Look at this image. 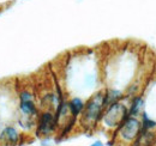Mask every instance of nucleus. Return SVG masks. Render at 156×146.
<instances>
[{
	"label": "nucleus",
	"instance_id": "nucleus-1",
	"mask_svg": "<svg viewBox=\"0 0 156 146\" xmlns=\"http://www.w3.org/2000/svg\"><path fill=\"white\" fill-rule=\"evenodd\" d=\"M105 107V91L96 92L94 96H91L88 102L84 106V109L82 111V122L85 125H94L98 120L102 119Z\"/></svg>",
	"mask_w": 156,
	"mask_h": 146
},
{
	"label": "nucleus",
	"instance_id": "nucleus-2",
	"mask_svg": "<svg viewBox=\"0 0 156 146\" xmlns=\"http://www.w3.org/2000/svg\"><path fill=\"white\" fill-rule=\"evenodd\" d=\"M129 116V108L119 101L105 109L102 115V122L107 127H119Z\"/></svg>",
	"mask_w": 156,
	"mask_h": 146
},
{
	"label": "nucleus",
	"instance_id": "nucleus-3",
	"mask_svg": "<svg viewBox=\"0 0 156 146\" xmlns=\"http://www.w3.org/2000/svg\"><path fill=\"white\" fill-rule=\"evenodd\" d=\"M139 132H140V121L135 116H129L119 126V135L125 141H132L137 139Z\"/></svg>",
	"mask_w": 156,
	"mask_h": 146
},
{
	"label": "nucleus",
	"instance_id": "nucleus-4",
	"mask_svg": "<svg viewBox=\"0 0 156 146\" xmlns=\"http://www.w3.org/2000/svg\"><path fill=\"white\" fill-rule=\"evenodd\" d=\"M58 122H57V117L51 111H44L39 120V132L47 135L49 133H52L55 127H57Z\"/></svg>",
	"mask_w": 156,
	"mask_h": 146
},
{
	"label": "nucleus",
	"instance_id": "nucleus-5",
	"mask_svg": "<svg viewBox=\"0 0 156 146\" xmlns=\"http://www.w3.org/2000/svg\"><path fill=\"white\" fill-rule=\"evenodd\" d=\"M67 106H69V110L72 117H77L82 114V111L84 109L85 102L80 97H73L67 102Z\"/></svg>",
	"mask_w": 156,
	"mask_h": 146
},
{
	"label": "nucleus",
	"instance_id": "nucleus-6",
	"mask_svg": "<svg viewBox=\"0 0 156 146\" xmlns=\"http://www.w3.org/2000/svg\"><path fill=\"white\" fill-rule=\"evenodd\" d=\"M143 108H144V98L142 96H136L131 101V104L129 108V115L137 117L143 113Z\"/></svg>",
	"mask_w": 156,
	"mask_h": 146
},
{
	"label": "nucleus",
	"instance_id": "nucleus-7",
	"mask_svg": "<svg viewBox=\"0 0 156 146\" xmlns=\"http://www.w3.org/2000/svg\"><path fill=\"white\" fill-rule=\"evenodd\" d=\"M122 98V92L117 89H108L105 91V107H109L113 103H117Z\"/></svg>",
	"mask_w": 156,
	"mask_h": 146
},
{
	"label": "nucleus",
	"instance_id": "nucleus-8",
	"mask_svg": "<svg viewBox=\"0 0 156 146\" xmlns=\"http://www.w3.org/2000/svg\"><path fill=\"white\" fill-rule=\"evenodd\" d=\"M20 109L27 116H33V115H36L37 114V108H36V106L34 103V99H30V101H20Z\"/></svg>",
	"mask_w": 156,
	"mask_h": 146
},
{
	"label": "nucleus",
	"instance_id": "nucleus-9",
	"mask_svg": "<svg viewBox=\"0 0 156 146\" xmlns=\"http://www.w3.org/2000/svg\"><path fill=\"white\" fill-rule=\"evenodd\" d=\"M140 130H151L156 128V121H154L147 113H142L140 114Z\"/></svg>",
	"mask_w": 156,
	"mask_h": 146
},
{
	"label": "nucleus",
	"instance_id": "nucleus-10",
	"mask_svg": "<svg viewBox=\"0 0 156 146\" xmlns=\"http://www.w3.org/2000/svg\"><path fill=\"white\" fill-rule=\"evenodd\" d=\"M2 137L6 138V140L11 144H16L18 141V132L13 127H6L2 130Z\"/></svg>",
	"mask_w": 156,
	"mask_h": 146
},
{
	"label": "nucleus",
	"instance_id": "nucleus-11",
	"mask_svg": "<svg viewBox=\"0 0 156 146\" xmlns=\"http://www.w3.org/2000/svg\"><path fill=\"white\" fill-rule=\"evenodd\" d=\"M20 101H30V99H34V96L29 91H23L20 93Z\"/></svg>",
	"mask_w": 156,
	"mask_h": 146
},
{
	"label": "nucleus",
	"instance_id": "nucleus-12",
	"mask_svg": "<svg viewBox=\"0 0 156 146\" xmlns=\"http://www.w3.org/2000/svg\"><path fill=\"white\" fill-rule=\"evenodd\" d=\"M91 146H103V144L101 141H95L94 144H91Z\"/></svg>",
	"mask_w": 156,
	"mask_h": 146
}]
</instances>
